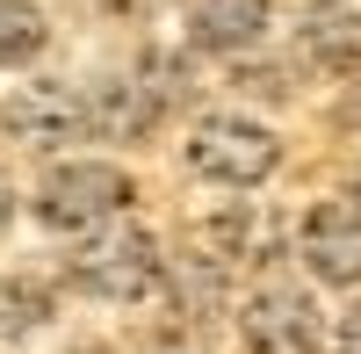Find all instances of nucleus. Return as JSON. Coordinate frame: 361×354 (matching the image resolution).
I'll return each instance as SVG.
<instances>
[{
    "label": "nucleus",
    "instance_id": "f257e3e1",
    "mask_svg": "<svg viewBox=\"0 0 361 354\" xmlns=\"http://www.w3.org/2000/svg\"><path fill=\"white\" fill-rule=\"evenodd\" d=\"M73 289H87V297H109V304H137L145 289L159 282V246H152V231L145 224H102L94 239H87L73 253Z\"/></svg>",
    "mask_w": 361,
    "mask_h": 354
},
{
    "label": "nucleus",
    "instance_id": "f03ea898",
    "mask_svg": "<svg viewBox=\"0 0 361 354\" xmlns=\"http://www.w3.org/2000/svg\"><path fill=\"white\" fill-rule=\"evenodd\" d=\"M188 166L202 181L253 188V181H267V173L282 166V145H275L267 123H253V116H202L195 138H188Z\"/></svg>",
    "mask_w": 361,
    "mask_h": 354
},
{
    "label": "nucleus",
    "instance_id": "7ed1b4c3",
    "mask_svg": "<svg viewBox=\"0 0 361 354\" xmlns=\"http://www.w3.org/2000/svg\"><path fill=\"white\" fill-rule=\"evenodd\" d=\"M130 202V181L116 166H102V159H66V166H51L44 173V188H37V217L51 224V231H94V224H109L116 210Z\"/></svg>",
    "mask_w": 361,
    "mask_h": 354
},
{
    "label": "nucleus",
    "instance_id": "20e7f679",
    "mask_svg": "<svg viewBox=\"0 0 361 354\" xmlns=\"http://www.w3.org/2000/svg\"><path fill=\"white\" fill-rule=\"evenodd\" d=\"M238 333L253 354H325V318L311 304V289L296 282H260L238 304Z\"/></svg>",
    "mask_w": 361,
    "mask_h": 354
},
{
    "label": "nucleus",
    "instance_id": "39448f33",
    "mask_svg": "<svg viewBox=\"0 0 361 354\" xmlns=\"http://www.w3.org/2000/svg\"><path fill=\"white\" fill-rule=\"evenodd\" d=\"M304 260H311V275L333 282V289L361 282V210L354 202H318L304 217Z\"/></svg>",
    "mask_w": 361,
    "mask_h": 354
},
{
    "label": "nucleus",
    "instance_id": "423d86ee",
    "mask_svg": "<svg viewBox=\"0 0 361 354\" xmlns=\"http://www.w3.org/2000/svg\"><path fill=\"white\" fill-rule=\"evenodd\" d=\"M8 130L29 138V145H66V138H80V130H94V109H87L73 87L37 80V87H22V94L8 102Z\"/></svg>",
    "mask_w": 361,
    "mask_h": 354
},
{
    "label": "nucleus",
    "instance_id": "0eeeda50",
    "mask_svg": "<svg viewBox=\"0 0 361 354\" xmlns=\"http://www.w3.org/2000/svg\"><path fill=\"white\" fill-rule=\"evenodd\" d=\"M260 29H267V0H195L188 44L209 58H231V51H253Z\"/></svg>",
    "mask_w": 361,
    "mask_h": 354
},
{
    "label": "nucleus",
    "instance_id": "6e6552de",
    "mask_svg": "<svg viewBox=\"0 0 361 354\" xmlns=\"http://www.w3.org/2000/svg\"><path fill=\"white\" fill-rule=\"evenodd\" d=\"M296 51H304L311 66H325V73H354L361 66V15L340 8V0L304 8V22H296Z\"/></svg>",
    "mask_w": 361,
    "mask_h": 354
},
{
    "label": "nucleus",
    "instance_id": "1a4fd4ad",
    "mask_svg": "<svg viewBox=\"0 0 361 354\" xmlns=\"http://www.w3.org/2000/svg\"><path fill=\"white\" fill-rule=\"evenodd\" d=\"M51 44V22L37 0H0V66H29Z\"/></svg>",
    "mask_w": 361,
    "mask_h": 354
},
{
    "label": "nucleus",
    "instance_id": "9d476101",
    "mask_svg": "<svg viewBox=\"0 0 361 354\" xmlns=\"http://www.w3.org/2000/svg\"><path fill=\"white\" fill-rule=\"evenodd\" d=\"M44 318H51V297H44L37 282H0V340L44 326Z\"/></svg>",
    "mask_w": 361,
    "mask_h": 354
},
{
    "label": "nucleus",
    "instance_id": "9b49d317",
    "mask_svg": "<svg viewBox=\"0 0 361 354\" xmlns=\"http://www.w3.org/2000/svg\"><path fill=\"white\" fill-rule=\"evenodd\" d=\"M340 354H361V304L340 318Z\"/></svg>",
    "mask_w": 361,
    "mask_h": 354
},
{
    "label": "nucleus",
    "instance_id": "f8f14e48",
    "mask_svg": "<svg viewBox=\"0 0 361 354\" xmlns=\"http://www.w3.org/2000/svg\"><path fill=\"white\" fill-rule=\"evenodd\" d=\"M8 217H15V188H8V173H0V231H8Z\"/></svg>",
    "mask_w": 361,
    "mask_h": 354
},
{
    "label": "nucleus",
    "instance_id": "ddd939ff",
    "mask_svg": "<svg viewBox=\"0 0 361 354\" xmlns=\"http://www.w3.org/2000/svg\"><path fill=\"white\" fill-rule=\"evenodd\" d=\"M347 202H354V210H361V166L347 173Z\"/></svg>",
    "mask_w": 361,
    "mask_h": 354
}]
</instances>
